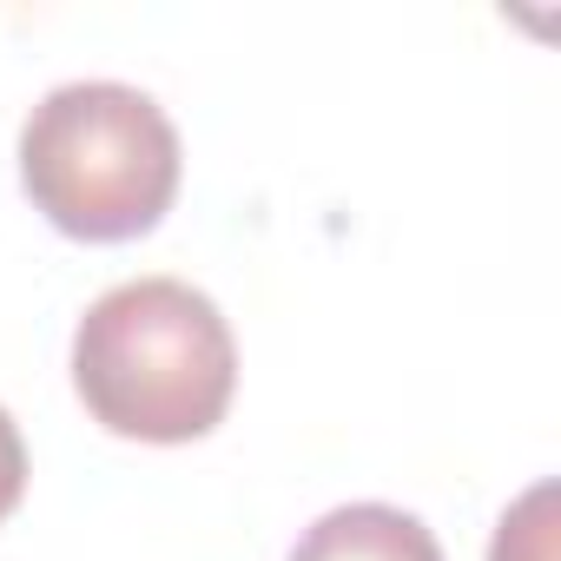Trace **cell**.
Wrapping results in <instances>:
<instances>
[{
  "label": "cell",
  "instance_id": "7a4b0ae2",
  "mask_svg": "<svg viewBox=\"0 0 561 561\" xmlns=\"http://www.w3.org/2000/svg\"><path fill=\"white\" fill-rule=\"evenodd\" d=\"M179 133L152 93L119 80L54 87L21 126V185L80 244L146 238L179 198Z\"/></svg>",
  "mask_w": 561,
  "mask_h": 561
},
{
  "label": "cell",
  "instance_id": "6da1fadb",
  "mask_svg": "<svg viewBox=\"0 0 561 561\" xmlns=\"http://www.w3.org/2000/svg\"><path fill=\"white\" fill-rule=\"evenodd\" d=\"M73 390L126 443H198L238 390L225 311L179 277H133L87 305L73 331Z\"/></svg>",
  "mask_w": 561,
  "mask_h": 561
},
{
  "label": "cell",
  "instance_id": "3957f363",
  "mask_svg": "<svg viewBox=\"0 0 561 561\" xmlns=\"http://www.w3.org/2000/svg\"><path fill=\"white\" fill-rule=\"evenodd\" d=\"M291 561H443V548L416 515L390 502H344L298 535Z\"/></svg>",
  "mask_w": 561,
  "mask_h": 561
},
{
  "label": "cell",
  "instance_id": "5b68a950",
  "mask_svg": "<svg viewBox=\"0 0 561 561\" xmlns=\"http://www.w3.org/2000/svg\"><path fill=\"white\" fill-rule=\"evenodd\" d=\"M21 495H27V443H21L14 416L0 410V522L21 508Z\"/></svg>",
  "mask_w": 561,
  "mask_h": 561
},
{
  "label": "cell",
  "instance_id": "277c9868",
  "mask_svg": "<svg viewBox=\"0 0 561 561\" xmlns=\"http://www.w3.org/2000/svg\"><path fill=\"white\" fill-rule=\"evenodd\" d=\"M489 561H554V489H548V482H535V489L495 522Z\"/></svg>",
  "mask_w": 561,
  "mask_h": 561
}]
</instances>
